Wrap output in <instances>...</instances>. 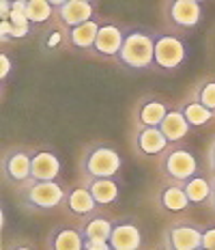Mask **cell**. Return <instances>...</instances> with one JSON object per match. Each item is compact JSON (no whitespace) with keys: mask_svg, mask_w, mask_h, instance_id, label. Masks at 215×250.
<instances>
[{"mask_svg":"<svg viewBox=\"0 0 215 250\" xmlns=\"http://www.w3.org/2000/svg\"><path fill=\"white\" fill-rule=\"evenodd\" d=\"M155 35L144 28H132L125 33L123 48L118 52V61L127 69H149L155 65Z\"/></svg>","mask_w":215,"mask_h":250,"instance_id":"1","label":"cell"},{"mask_svg":"<svg viewBox=\"0 0 215 250\" xmlns=\"http://www.w3.org/2000/svg\"><path fill=\"white\" fill-rule=\"evenodd\" d=\"M67 194L56 181L28 179L20 186V203L30 211H48L65 203Z\"/></svg>","mask_w":215,"mask_h":250,"instance_id":"2","label":"cell"},{"mask_svg":"<svg viewBox=\"0 0 215 250\" xmlns=\"http://www.w3.org/2000/svg\"><path fill=\"white\" fill-rule=\"evenodd\" d=\"M123 166L118 151L106 143H97L86 149L82 158V175L86 179H101V177H114Z\"/></svg>","mask_w":215,"mask_h":250,"instance_id":"3","label":"cell"},{"mask_svg":"<svg viewBox=\"0 0 215 250\" xmlns=\"http://www.w3.org/2000/svg\"><path fill=\"white\" fill-rule=\"evenodd\" d=\"M159 170L166 179L175 181V184H183L190 177L198 175V160L187 147H175L164 153L159 162Z\"/></svg>","mask_w":215,"mask_h":250,"instance_id":"4","label":"cell"},{"mask_svg":"<svg viewBox=\"0 0 215 250\" xmlns=\"http://www.w3.org/2000/svg\"><path fill=\"white\" fill-rule=\"evenodd\" d=\"M2 177L7 184H26L33 179V153L13 147L2 155Z\"/></svg>","mask_w":215,"mask_h":250,"instance_id":"5","label":"cell"},{"mask_svg":"<svg viewBox=\"0 0 215 250\" xmlns=\"http://www.w3.org/2000/svg\"><path fill=\"white\" fill-rule=\"evenodd\" d=\"M202 233V229H198L192 222H176L166 229L164 246L168 250H200Z\"/></svg>","mask_w":215,"mask_h":250,"instance_id":"6","label":"cell"},{"mask_svg":"<svg viewBox=\"0 0 215 250\" xmlns=\"http://www.w3.org/2000/svg\"><path fill=\"white\" fill-rule=\"evenodd\" d=\"M185 61V43L175 35H159L155 39V65L164 71H175Z\"/></svg>","mask_w":215,"mask_h":250,"instance_id":"7","label":"cell"},{"mask_svg":"<svg viewBox=\"0 0 215 250\" xmlns=\"http://www.w3.org/2000/svg\"><path fill=\"white\" fill-rule=\"evenodd\" d=\"M166 15L179 28H194L202 20V7L196 0H170Z\"/></svg>","mask_w":215,"mask_h":250,"instance_id":"8","label":"cell"},{"mask_svg":"<svg viewBox=\"0 0 215 250\" xmlns=\"http://www.w3.org/2000/svg\"><path fill=\"white\" fill-rule=\"evenodd\" d=\"M142 244V231L134 220L120 218L112 225L110 248L112 250H138Z\"/></svg>","mask_w":215,"mask_h":250,"instance_id":"9","label":"cell"},{"mask_svg":"<svg viewBox=\"0 0 215 250\" xmlns=\"http://www.w3.org/2000/svg\"><path fill=\"white\" fill-rule=\"evenodd\" d=\"M136 147L142 155H159L168 147V138L164 136V132L159 127L140 125L138 134H136Z\"/></svg>","mask_w":215,"mask_h":250,"instance_id":"10","label":"cell"},{"mask_svg":"<svg viewBox=\"0 0 215 250\" xmlns=\"http://www.w3.org/2000/svg\"><path fill=\"white\" fill-rule=\"evenodd\" d=\"M60 175V160L48 149L33 151V179L37 181H56Z\"/></svg>","mask_w":215,"mask_h":250,"instance_id":"11","label":"cell"},{"mask_svg":"<svg viewBox=\"0 0 215 250\" xmlns=\"http://www.w3.org/2000/svg\"><path fill=\"white\" fill-rule=\"evenodd\" d=\"M123 41H125V35L117 24H101L93 50L106 56H118L120 48H123Z\"/></svg>","mask_w":215,"mask_h":250,"instance_id":"12","label":"cell"},{"mask_svg":"<svg viewBox=\"0 0 215 250\" xmlns=\"http://www.w3.org/2000/svg\"><path fill=\"white\" fill-rule=\"evenodd\" d=\"M60 22L69 28H76L88 20H93V4L86 2V0H67L62 7L56 9Z\"/></svg>","mask_w":215,"mask_h":250,"instance_id":"13","label":"cell"},{"mask_svg":"<svg viewBox=\"0 0 215 250\" xmlns=\"http://www.w3.org/2000/svg\"><path fill=\"white\" fill-rule=\"evenodd\" d=\"M190 127H192V125L187 123L183 110H168L166 119L159 125V129L164 132V136L168 138V143H179V140H183L187 136V132H190Z\"/></svg>","mask_w":215,"mask_h":250,"instance_id":"14","label":"cell"},{"mask_svg":"<svg viewBox=\"0 0 215 250\" xmlns=\"http://www.w3.org/2000/svg\"><path fill=\"white\" fill-rule=\"evenodd\" d=\"M112 225L114 222L106 220L101 216H93L86 225L82 227V237L84 244H110V235H112Z\"/></svg>","mask_w":215,"mask_h":250,"instance_id":"15","label":"cell"},{"mask_svg":"<svg viewBox=\"0 0 215 250\" xmlns=\"http://www.w3.org/2000/svg\"><path fill=\"white\" fill-rule=\"evenodd\" d=\"M65 203L69 207V211L76 213V216H91L97 209V201L93 199L88 188H76V190L67 192Z\"/></svg>","mask_w":215,"mask_h":250,"instance_id":"16","label":"cell"},{"mask_svg":"<svg viewBox=\"0 0 215 250\" xmlns=\"http://www.w3.org/2000/svg\"><path fill=\"white\" fill-rule=\"evenodd\" d=\"M86 188L91 190L93 199L97 205H110L118 199V184L112 177H101V179H86Z\"/></svg>","mask_w":215,"mask_h":250,"instance_id":"17","label":"cell"},{"mask_svg":"<svg viewBox=\"0 0 215 250\" xmlns=\"http://www.w3.org/2000/svg\"><path fill=\"white\" fill-rule=\"evenodd\" d=\"M50 250H84L82 233L67 227H59L50 235Z\"/></svg>","mask_w":215,"mask_h":250,"instance_id":"18","label":"cell"},{"mask_svg":"<svg viewBox=\"0 0 215 250\" xmlns=\"http://www.w3.org/2000/svg\"><path fill=\"white\" fill-rule=\"evenodd\" d=\"M159 205L164 207L166 211H185L187 207L192 205V201L187 199L185 190H183L181 184H172L161 190L159 194Z\"/></svg>","mask_w":215,"mask_h":250,"instance_id":"19","label":"cell"},{"mask_svg":"<svg viewBox=\"0 0 215 250\" xmlns=\"http://www.w3.org/2000/svg\"><path fill=\"white\" fill-rule=\"evenodd\" d=\"M99 26L95 20H88V22H84L80 26H76V28L69 30V41L73 48L78 50H88L95 45V39H97V33H99Z\"/></svg>","mask_w":215,"mask_h":250,"instance_id":"20","label":"cell"},{"mask_svg":"<svg viewBox=\"0 0 215 250\" xmlns=\"http://www.w3.org/2000/svg\"><path fill=\"white\" fill-rule=\"evenodd\" d=\"M181 186H183V190H185L187 199H190L194 205L209 201V196H211V181L202 175H194L187 181H183Z\"/></svg>","mask_w":215,"mask_h":250,"instance_id":"21","label":"cell"},{"mask_svg":"<svg viewBox=\"0 0 215 250\" xmlns=\"http://www.w3.org/2000/svg\"><path fill=\"white\" fill-rule=\"evenodd\" d=\"M168 108L164 106V102L159 100H146L138 110V121L140 125H153V127H159L161 121L166 119Z\"/></svg>","mask_w":215,"mask_h":250,"instance_id":"22","label":"cell"},{"mask_svg":"<svg viewBox=\"0 0 215 250\" xmlns=\"http://www.w3.org/2000/svg\"><path fill=\"white\" fill-rule=\"evenodd\" d=\"M181 110H183V114H185V119H187V123H190L192 127H200V125L211 121V117H213V110H209L207 106H202V104L196 102V100L187 102L185 106L181 108Z\"/></svg>","mask_w":215,"mask_h":250,"instance_id":"23","label":"cell"},{"mask_svg":"<svg viewBox=\"0 0 215 250\" xmlns=\"http://www.w3.org/2000/svg\"><path fill=\"white\" fill-rule=\"evenodd\" d=\"M54 13V7L48 0H26V15H28L30 24H43L48 22Z\"/></svg>","mask_w":215,"mask_h":250,"instance_id":"24","label":"cell"},{"mask_svg":"<svg viewBox=\"0 0 215 250\" xmlns=\"http://www.w3.org/2000/svg\"><path fill=\"white\" fill-rule=\"evenodd\" d=\"M194 100L215 112V80H204L194 93Z\"/></svg>","mask_w":215,"mask_h":250,"instance_id":"25","label":"cell"},{"mask_svg":"<svg viewBox=\"0 0 215 250\" xmlns=\"http://www.w3.org/2000/svg\"><path fill=\"white\" fill-rule=\"evenodd\" d=\"M202 250H215V227L204 229V233H202Z\"/></svg>","mask_w":215,"mask_h":250,"instance_id":"26","label":"cell"},{"mask_svg":"<svg viewBox=\"0 0 215 250\" xmlns=\"http://www.w3.org/2000/svg\"><path fill=\"white\" fill-rule=\"evenodd\" d=\"M11 59L9 54H0V80H7L9 74H11Z\"/></svg>","mask_w":215,"mask_h":250,"instance_id":"27","label":"cell"},{"mask_svg":"<svg viewBox=\"0 0 215 250\" xmlns=\"http://www.w3.org/2000/svg\"><path fill=\"white\" fill-rule=\"evenodd\" d=\"M11 11H13V0H0V18L9 20Z\"/></svg>","mask_w":215,"mask_h":250,"instance_id":"28","label":"cell"},{"mask_svg":"<svg viewBox=\"0 0 215 250\" xmlns=\"http://www.w3.org/2000/svg\"><path fill=\"white\" fill-rule=\"evenodd\" d=\"M60 37H62V35L59 33V30L50 33V35H48V48H54V45H59V43H60Z\"/></svg>","mask_w":215,"mask_h":250,"instance_id":"29","label":"cell"},{"mask_svg":"<svg viewBox=\"0 0 215 250\" xmlns=\"http://www.w3.org/2000/svg\"><path fill=\"white\" fill-rule=\"evenodd\" d=\"M84 250H112L110 244H84Z\"/></svg>","mask_w":215,"mask_h":250,"instance_id":"30","label":"cell"},{"mask_svg":"<svg viewBox=\"0 0 215 250\" xmlns=\"http://www.w3.org/2000/svg\"><path fill=\"white\" fill-rule=\"evenodd\" d=\"M209 166H211V170L215 173V140L211 143V147H209Z\"/></svg>","mask_w":215,"mask_h":250,"instance_id":"31","label":"cell"},{"mask_svg":"<svg viewBox=\"0 0 215 250\" xmlns=\"http://www.w3.org/2000/svg\"><path fill=\"white\" fill-rule=\"evenodd\" d=\"M209 203H211V207L215 209V177H213V181H211V196H209Z\"/></svg>","mask_w":215,"mask_h":250,"instance_id":"32","label":"cell"},{"mask_svg":"<svg viewBox=\"0 0 215 250\" xmlns=\"http://www.w3.org/2000/svg\"><path fill=\"white\" fill-rule=\"evenodd\" d=\"M7 250H33V248H30V246H26V244H15V246L7 248Z\"/></svg>","mask_w":215,"mask_h":250,"instance_id":"33","label":"cell"},{"mask_svg":"<svg viewBox=\"0 0 215 250\" xmlns=\"http://www.w3.org/2000/svg\"><path fill=\"white\" fill-rule=\"evenodd\" d=\"M48 2H50L52 7H54V9H59V7H62V4L67 2V0H48Z\"/></svg>","mask_w":215,"mask_h":250,"instance_id":"34","label":"cell"},{"mask_svg":"<svg viewBox=\"0 0 215 250\" xmlns=\"http://www.w3.org/2000/svg\"><path fill=\"white\" fill-rule=\"evenodd\" d=\"M159 250H168V248H166V246H164V248H159Z\"/></svg>","mask_w":215,"mask_h":250,"instance_id":"35","label":"cell"},{"mask_svg":"<svg viewBox=\"0 0 215 250\" xmlns=\"http://www.w3.org/2000/svg\"><path fill=\"white\" fill-rule=\"evenodd\" d=\"M86 2H93V0H86Z\"/></svg>","mask_w":215,"mask_h":250,"instance_id":"36","label":"cell"},{"mask_svg":"<svg viewBox=\"0 0 215 250\" xmlns=\"http://www.w3.org/2000/svg\"><path fill=\"white\" fill-rule=\"evenodd\" d=\"M196 2H202V0H196Z\"/></svg>","mask_w":215,"mask_h":250,"instance_id":"37","label":"cell"},{"mask_svg":"<svg viewBox=\"0 0 215 250\" xmlns=\"http://www.w3.org/2000/svg\"><path fill=\"white\" fill-rule=\"evenodd\" d=\"M200 250H202V248H200Z\"/></svg>","mask_w":215,"mask_h":250,"instance_id":"38","label":"cell"}]
</instances>
